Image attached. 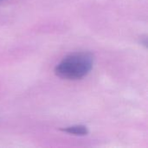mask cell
Listing matches in <instances>:
<instances>
[{"label":"cell","instance_id":"obj_3","mask_svg":"<svg viewBox=\"0 0 148 148\" xmlns=\"http://www.w3.org/2000/svg\"><path fill=\"white\" fill-rule=\"evenodd\" d=\"M0 1H2V0H0Z\"/></svg>","mask_w":148,"mask_h":148},{"label":"cell","instance_id":"obj_1","mask_svg":"<svg viewBox=\"0 0 148 148\" xmlns=\"http://www.w3.org/2000/svg\"><path fill=\"white\" fill-rule=\"evenodd\" d=\"M94 65V56L89 52H75L66 56L55 68L57 76L66 80H79L86 76Z\"/></svg>","mask_w":148,"mask_h":148},{"label":"cell","instance_id":"obj_2","mask_svg":"<svg viewBox=\"0 0 148 148\" xmlns=\"http://www.w3.org/2000/svg\"><path fill=\"white\" fill-rule=\"evenodd\" d=\"M62 131L69 134L75 135V136H84L88 134V130L87 127L83 125H75L71 127H68L62 128Z\"/></svg>","mask_w":148,"mask_h":148}]
</instances>
